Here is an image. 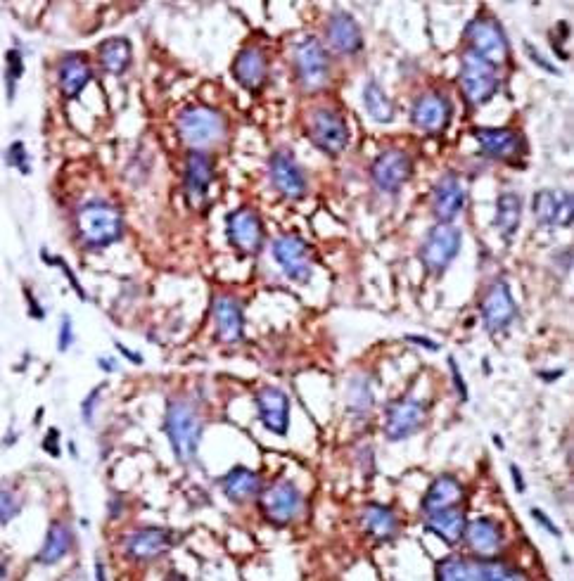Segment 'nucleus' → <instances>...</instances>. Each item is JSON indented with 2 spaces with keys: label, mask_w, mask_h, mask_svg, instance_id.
I'll list each match as a JSON object with an SVG mask.
<instances>
[{
  "label": "nucleus",
  "mask_w": 574,
  "mask_h": 581,
  "mask_svg": "<svg viewBox=\"0 0 574 581\" xmlns=\"http://www.w3.org/2000/svg\"><path fill=\"white\" fill-rule=\"evenodd\" d=\"M124 233L121 212L110 202H88L76 212V235L88 249L114 245Z\"/></svg>",
  "instance_id": "obj_1"
},
{
  "label": "nucleus",
  "mask_w": 574,
  "mask_h": 581,
  "mask_svg": "<svg viewBox=\"0 0 574 581\" xmlns=\"http://www.w3.org/2000/svg\"><path fill=\"white\" fill-rule=\"evenodd\" d=\"M202 427V415L190 401H169L164 430H167L171 451H174L178 463L195 461L197 449H200Z\"/></svg>",
  "instance_id": "obj_2"
},
{
  "label": "nucleus",
  "mask_w": 574,
  "mask_h": 581,
  "mask_svg": "<svg viewBox=\"0 0 574 581\" xmlns=\"http://www.w3.org/2000/svg\"><path fill=\"white\" fill-rule=\"evenodd\" d=\"M176 131L188 148L204 152V148H212L226 138V119L212 107L193 105L178 114Z\"/></svg>",
  "instance_id": "obj_3"
},
{
  "label": "nucleus",
  "mask_w": 574,
  "mask_h": 581,
  "mask_svg": "<svg viewBox=\"0 0 574 581\" xmlns=\"http://www.w3.org/2000/svg\"><path fill=\"white\" fill-rule=\"evenodd\" d=\"M437 579L442 581H510V579H525V574L506 563H499L494 558H461V555H451L437 563Z\"/></svg>",
  "instance_id": "obj_4"
},
{
  "label": "nucleus",
  "mask_w": 574,
  "mask_h": 581,
  "mask_svg": "<svg viewBox=\"0 0 574 581\" xmlns=\"http://www.w3.org/2000/svg\"><path fill=\"white\" fill-rule=\"evenodd\" d=\"M458 81H461L463 98L470 107L487 105L501 88V79L496 67L489 65L487 60H482L480 55L470 53V50H465L461 57V74H458Z\"/></svg>",
  "instance_id": "obj_5"
},
{
  "label": "nucleus",
  "mask_w": 574,
  "mask_h": 581,
  "mask_svg": "<svg viewBox=\"0 0 574 581\" xmlns=\"http://www.w3.org/2000/svg\"><path fill=\"white\" fill-rule=\"evenodd\" d=\"M461 245L463 233L454 223H437V226H432L430 233L425 235L423 247H420V261H423L425 271L432 273V276H442L446 268L451 266V261L458 257Z\"/></svg>",
  "instance_id": "obj_6"
},
{
  "label": "nucleus",
  "mask_w": 574,
  "mask_h": 581,
  "mask_svg": "<svg viewBox=\"0 0 574 581\" xmlns=\"http://www.w3.org/2000/svg\"><path fill=\"white\" fill-rule=\"evenodd\" d=\"M295 74L299 86L306 93L323 91L330 81V60L323 43L314 36H306L295 48Z\"/></svg>",
  "instance_id": "obj_7"
},
{
  "label": "nucleus",
  "mask_w": 574,
  "mask_h": 581,
  "mask_svg": "<svg viewBox=\"0 0 574 581\" xmlns=\"http://www.w3.org/2000/svg\"><path fill=\"white\" fill-rule=\"evenodd\" d=\"M306 133H309L311 143L330 157L342 155L349 145L347 121H344L340 112L330 110V107H318V110L309 114Z\"/></svg>",
  "instance_id": "obj_8"
},
{
  "label": "nucleus",
  "mask_w": 574,
  "mask_h": 581,
  "mask_svg": "<svg viewBox=\"0 0 574 581\" xmlns=\"http://www.w3.org/2000/svg\"><path fill=\"white\" fill-rule=\"evenodd\" d=\"M465 38H468V50L470 53L480 55L482 60H487L489 65L499 67L506 65L510 46L506 31L501 29V24L491 17H475L473 22L465 27Z\"/></svg>",
  "instance_id": "obj_9"
},
{
  "label": "nucleus",
  "mask_w": 574,
  "mask_h": 581,
  "mask_svg": "<svg viewBox=\"0 0 574 581\" xmlns=\"http://www.w3.org/2000/svg\"><path fill=\"white\" fill-rule=\"evenodd\" d=\"M259 508L273 525H290L302 510V494L290 480H276L271 487L261 489Z\"/></svg>",
  "instance_id": "obj_10"
},
{
  "label": "nucleus",
  "mask_w": 574,
  "mask_h": 581,
  "mask_svg": "<svg viewBox=\"0 0 574 581\" xmlns=\"http://www.w3.org/2000/svg\"><path fill=\"white\" fill-rule=\"evenodd\" d=\"M273 259L292 283H309L314 273L311 247L299 235H280L273 240Z\"/></svg>",
  "instance_id": "obj_11"
},
{
  "label": "nucleus",
  "mask_w": 574,
  "mask_h": 581,
  "mask_svg": "<svg viewBox=\"0 0 574 581\" xmlns=\"http://www.w3.org/2000/svg\"><path fill=\"white\" fill-rule=\"evenodd\" d=\"M411 176H413V159L408 157V152L397 148L380 152L371 166V178L375 188L389 195L399 193V190L411 181Z\"/></svg>",
  "instance_id": "obj_12"
},
{
  "label": "nucleus",
  "mask_w": 574,
  "mask_h": 581,
  "mask_svg": "<svg viewBox=\"0 0 574 581\" xmlns=\"http://www.w3.org/2000/svg\"><path fill=\"white\" fill-rule=\"evenodd\" d=\"M480 311L484 328H487L491 335L510 328V323L518 318V304H515L513 292H510L506 280H494V283L489 285V290L484 292Z\"/></svg>",
  "instance_id": "obj_13"
},
{
  "label": "nucleus",
  "mask_w": 574,
  "mask_h": 581,
  "mask_svg": "<svg viewBox=\"0 0 574 581\" xmlns=\"http://www.w3.org/2000/svg\"><path fill=\"white\" fill-rule=\"evenodd\" d=\"M427 420L425 404L418 399H397L387 406L385 413V437L389 442H404L423 430Z\"/></svg>",
  "instance_id": "obj_14"
},
{
  "label": "nucleus",
  "mask_w": 574,
  "mask_h": 581,
  "mask_svg": "<svg viewBox=\"0 0 574 581\" xmlns=\"http://www.w3.org/2000/svg\"><path fill=\"white\" fill-rule=\"evenodd\" d=\"M228 242L240 254H257L264 245V223L250 207H240L226 216Z\"/></svg>",
  "instance_id": "obj_15"
},
{
  "label": "nucleus",
  "mask_w": 574,
  "mask_h": 581,
  "mask_svg": "<svg viewBox=\"0 0 574 581\" xmlns=\"http://www.w3.org/2000/svg\"><path fill=\"white\" fill-rule=\"evenodd\" d=\"M269 176L273 188L283 197H287V200H302L306 190H309L302 166L297 164V159L287 150L273 152L269 159Z\"/></svg>",
  "instance_id": "obj_16"
},
{
  "label": "nucleus",
  "mask_w": 574,
  "mask_h": 581,
  "mask_svg": "<svg viewBox=\"0 0 574 581\" xmlns=\"http://www.w3.org/2000/svg\"><path fill=\"white\" fill-rule=\"evenodd\" d=\"M532 212L539 226L544 228H567L574 219V197L567 190H539L534 195Z\"/></svg>",
  "instance_id": "obj_17"
},
{
  "label": "nucleus",
  "mask_w": 574,
  "mask_h": 581,
  "mask_svg": "<svg viewBox=\"0 0 574 581\" xmlns=\"http://www.w3.org/2000/svg\"><path fill=\"white\" fill-rule=\"evenodd\" d=\"M174 546V534L162 527H145L136 529L124 539L126 558L136 560V563H148V560L162 558L164 553Z\"/></svg>",
  "instance_id": "obj_18"
},
{
  "label": "nucleus",
  "mask_w": 574,
  "mask_h": 581,
  "mask_svg": "<svg viewBox=\"0 0 574 581\" xmlns=\"http://www.w3.org/2000/svg\"><path fill=\"white\" fill-rule=\"evenodd\" d=\"M449 121H451V102L446 95L423 93L416 102H413L411 124L416 126L418 131L437 136V133L446 131Z\"/></svg>",
  "instance_id": "obj_19"
},
{
  "label": "nucleus",
  "mask_w": 574,
  "mask_h": 581,
  "mask_svg": "<svg viewBox=\"0 0 574 581\" xmlns=\"http://www.w3.org/2000/svg\"><path fill=\"white\" fill-rule=\"evenodd\" d=\"M214 183V159L202 150H190L186 157V171H183V190L188 202L200 207Z\"/></svg>",
  "instance_id": "obj_20"
},
{
  "label": "nucleus",
  "mask_w": 574,
  "mask_h": 581,
  "mask_svg": "<svg viewBox=\"0 0 574 581\" xmlns=\"http://www.w3.org/2000/svg\"><path fill=\"white\" fill-rule=\"evenodd\" d=\"M254 401L261 425L278 437H285L290 427V397L278 387H261Z\"/></svg>",
  "instance_id": "obj_21"
},
{
  "label": "nucleus",
  "mask_w": 574,
  "mask_h": 581,
  "mask_svg": "<svg viewBox=\"0 0 574 581\" xmlns=\"http://www.w3.org/2000/svg\"><path fill=\"white\" fill-rule=\"evenodd\" d=\"M465 207V188L456 174H444L432 188V214L437 223H451Z\"/></svg>",
  "instance_id": "obj_22"
},
{
  "label": "nucleus",
  "mask_w": 574,
  "mask_h": 581,
  "mask_svg": "<svg viewBox=\"0 0 574 581\" xmlns=\"http://www.w3.org/2000/svg\"><path fill=\"white\" fill-rule=\"evenodd\" d=\"M463 541L475 558H496L503 548V529L491 517H477L465 525Z\"/></svg>",
  "instance_id": "obj_23"
},
{
  "label": "nucleus",
  "mask_w": 574,
  "mask_h": 581,
  "mask_svg": "<svg viewBox=\"0 0 574 581\" xmlns=\"http://www.w3.org/2000/svg\"><path fill=\"white\" fill-rule=\"evenodd\" d=\"M325 36H328V46L340 55H356L363 50L361 27L349 12H333L325 27Z\"/></svg>",
  "instance_id": "obj_24"
},
{
  "label": "nucleus",
  "mask_w": 574,
  "mask_h": 581,
  "mask_svg": "<svg viewBox=\"0 0 574 581\" xmlns=\"http://www.w3.org/2000/svg\"><path fill=\"white\" fill-rule=\"evenodd\" d=\"M473 136L489 159L515 162L522 155V138L513 129H475Z\"/></svg>",
  "instance_id": "obj_25"
},
{
  "label": "nucleus",
  "mask_w": 574,
  "mask_h": 581,
  "mask_svg": "<svg viewBox=\"0 0 574 581\" xmlns=\"http://www.w3.org/2000/svg\"><path fill=\"white\" fill-rule=\"evenodd\" d=\"M214 323L216 337L223 344H238L245 335V316H242V306L235 297L221 295L214 299Z\"/></svg>",
  "instance_id": "obj_26"
},
{
  "label": "nucleus",
  "mask_w": 574,
  "mask_h": 581,
  "mask_svg": "<svg viewBox=\"0 0 574 581\" xmlns=\"http://www.w3.org/2000/svg\"><path fill=\"white\" fill-rule=\"evenodd\" d=\"M233 76L242 88H247V91L252 93L261 91V86L266 83V76H269L266 55L254 46L242 48L233 62Z\"/></svg>",
  "instance_id": "obj_27"
},
{
  "label": "nucleus",
  "mask_w": 574,
  "mask_h": 581,
  "mask_svg": "<svg viewBox=\"0 0 574 581\" xmlns=\"http://www.w3.org/2000/svg\"><path fill=\"white\" fill-rule=\"evenodd\" d=\"M93 69L88 65L84 55H67L62 57L60 69H57V81H60V91L67 100L79 98L81 91L91 83Z\"/></svg>",
  "instance_id": "obj_28"
},
{
  "label": "nucleus",
  "mask_w": 574,
  "mask_h": 581,
  "mask_svg": "<svg viewBox=\"0 0 574 581\" xmlns=\"http://www.w3.org/2000/svg\"><path fill=\"white\" fill-rule=\"evenodd\" d=\"M463 498H465L463 484L458 482L454 475H442L430 484V489H427V494L423 496V513L430 515L437 513V510L456 508L461 506Z\"/></svg>",
  "instance_id": "obj_29"
},
{
  "label": "nucleus",
  "mask_w": 574,
  "mask_h": 581,
  "mask_svg": "<svg viewBox=\"0 0 574 581\" xmlns=\"http://www.w3.org/2000/svg\"><path fill=\"white\" fill-rule=\"evenodd\" d=\"M425 517H427L425 520L427 532L439 536L446 546L461 544L463 534H465V525H468V520H465V513L461 508L456 506V508L437 510V513H430Z\"/></svg>",
  "instance_id": "obj_30"
},
{
  "label": "nucleus",
  "mask_w": 574,
  "mask_h": 581,
  "mask_svg": "<svg viewBox=\"0 0 574 581\" xmlns=\"http://www.w3.org/2000/svg\"><path fill=\"white\" fill-rule=\"evenodd\" d=\"M221 489L228 501L247 503L261 494V477L254 470L245 468V465H238V468L223 475Z\"/></svg>",
  "instance_id": "obj_31"
},
{
  "label": "nucleus",
  "mask_w": 574,
  "mask_h": 581,
  "mask_svg": "<svg viewBox=\"0 0 574 581\" xmlns=\"http://www.w3.org/2000/svg\"><path fill=\"white\" fill-rule=\"evenodd\" d=\"M361 527L375 541H392L399 532V520L392 508L380 506V503H368L361 510Z\"/></svg>",
  "instance_id": "obj_32"
},
{
  "label": "nucleus",
  "mask_w": 574,
  "mask_h": 581,
  "mask_svg": "<svg viewBox=\"0 0 574 581\" xmlns=\"http://www.w3.org/2000/svg\"><path fill=\"white\" fill-rule=\"evenodd\" d=\"M131 57H133V48L131 41L124 36H114L102 41L98 46V60L100 67L105 69L107 74L112 76H121L126 69L131 67Z\"/></svg>",
  "instance_id": "obj_33"
},
{
  "label": "nucleus",
  "mask_w": 574,
  "mask_h": 581,
  "mask_svg": "<svg viewBox=\"0 0 574 581\" xmlns=\"http://www.w3.org/2000/svg\"><path fill=\"white\" fill-rule=\"evenodd\" d=\"M522 221V200L518 193H501L496 200V214H494V226L501 233V238L510 242L518 233Z\"/></svg>",
  "instance_id": "obj_34"
},
{
  "label": "nucleus",
  "mask_w": 574,
  "mask_h": 581,
  "mask_svg": "<svg viewBox=\"0 0 574 581\" xmlns=\"http://www.w3.org/2000/svg\"><path fill=\"white\" fill-rule=\"evenodd\" d=\"M72 532H69L67 525L62 522H53L46 534V541H43L41 551L36 555V563L41 565H55L60 563L65 555L72 551Z\"/></svg>",
  "instance_id": "obj_35"
},
{
  "label": "nucleus",
  "mask_w": 574,
  "mask_h": 581,
  "mask_svg": "<svg viewBox=\"0 0 574 581\" xmlns=\"http://www.w3.org/2000/svg\"><path fill=\"white\" fill-rule=\"evenodd\" d=\"M363 105H366V112L371 114V119L378 121V124H389L394 119L392 100L382 91L378 81H368L363 86Z\"/></svg>",
  "instance_id": "obj_36"
},
{
  "label": "nucleus",
  "mask_w": 574,
  "mask_h": 581,
  "mask_svg": "<svg viewBox=\"0 0 574 581\" xmlns=\"http://www.w3.org/2000/svg\"><path fill=\"white\" fill-rule=\"evenodd\" d=\"M347 406L354 415H368L373 408V389L366 378H354L347 392Z\"/></svg>",
  "instance_id": "obj_37"
},
{
  "label": "nucleus",
  "mask_w": 574,
  "mask_h": 581,
  "mask_svg": "<svg viewBox=\"0 0 574 581\" xmlns=\"http://www.w3.org/2000/svg\"><path fill=\"white\" fill-rule=\"evenodd\" d=\"M24 74V57L17 48L5 53V81H8V100L15 98V86Z\"/></svg>",
  "instance_id": "obj_38"
},
{
  "label": "nucleus",
  "mask_w": 574,
  "mask_h": 581,
  "mask_svg": "<svg viewBox=\"0 0 574 581\" xmlns=\"http://www.w3.org/2000/svg\"><path fill=\"white\" fill-rule=\"evenodd\" d=\"M5 162H8V166H15V169L22 171V174H31L29 155L22 140H15V143L10 145L8 152H5Z\"/></svg>",
  "instance_id": "obj_39"
},
{
  "label": "nucleus",
  "mask_w": 574,
  "mask_h": 581,
  "mask_svg": "<svg viewBox=\"0 0 574 581\" xmlns=\"http://www.w3.org/2000/svg\"><path fill=\"white\" fill-rule=\"evenodd\" d=\"M19 498L15 496V491L3 487V494H0V522L3 525H10L12 517L19 515Z\"/></svg>",
  "instance_id": "obj_40"
},
{
  "label": "nucleus",
  "mask_w": 574,
  "mask_h": 581,
  "mask_svg": "<svg viewBox=\"0 0 574 581\" xmlns=\"http://www.w3.org/2000/svg\"><path fill=\"white\" fill-rule=\"evenodd\" d=\"M72 344H74V325H72V318L65 314L60 323V335H57V349L67 351Z\"/></svg>",
  "instance_id": "obj_41"
},
{
  "label": "nucleus",
  "mask_w": 574,
  "mask_h": 581,
  "mask_svg": "<svg viewBox=\"0 0 574 581\" xmlns=\"http://www.w3.org/2000/svg\"><path fill=\"white\" fill-rule=\"evenodd\" d=\"M43 257H46L48 264H55V266H60L62 271H65V276H67V280H69V285H72L74 290H76V295H79L81 299H86V292H84V287L79 285V280H76V276H74V273H72V268L67 266V261H65V259H62V257H55V259H50L46 252H43Z\"/></svg>",
  "instance_id": "obj_42"
},
{
  "label": "nucleus",
  "mask_w": 574,
  "mask_h": 581,
  "mask_svg": "<svg viewBox=\"0 0 574 581\" xmlns=\"http://www.w3.org/2000/svg\"><path fill=\"white\" fill-rule=\"evenodd\" d=\"M525 50H527V55H529V60L534 62V65H539L541 69H544V72H548V74H556V76H560V69L556 67V65H551V62L546 60L544 55L539 53L537 48L532 46V43H525Z\"/></svg>",
  "instance_id": "obj_43"
},
{
  "label": "nucleus",
  "mask_w": 574,
  "mask_h": 581,
  "mask_svg": "<svg viewBox=\"0 0 574 581\" xmlns=\"http://www.w3.org/2000/svg\"><path fill=\"white\" fill-rule=\"evenodd\" d=\"M449 368H451V378H454V387H456L458 397H461V401H468V387H465L461 368H458V363H456L454 356H449Z\"/></svg>",
  "instance_id": "obj_44"
},
{
  "label": "nucleus",
  "mask_w": 574,
  "mask_h": 581,
  "mask_svg": "<svg viewBox=\"0 0 574 581\" xmlns=\"http://www.w3.org/2000/svg\"><path fill=\"white\" fill-rule=\"evenodd\" d=\"M529 513H532L534 520H537L539 525L544 527L548 534H553V536H560V534H563V532H560V529H558L556 525H553V520H551V517H548V515L544 513V510H539V508H532V510H529Z\"/></svg>",
  "instance_id": "obj_45"
},
{
  "label": "nucleus",
  "mask_w": 574,
  "mask_h": 581,
  "mask_svg": "<svg viewBox=\"0 0 574 581\" xmlns=\"http://www.w3.org/2000/svg\"><path fill=\"white\" fill-rule=\"evenodd\" d=\"M100 389H102V387H95V389H93V392H91V394H88V397H86V401H84V404H81V413H84V420H86V423H88V425H91V423H93V406H95V404H98V397H100Z\"/></svg>",
  "instance_id": "obj_46"
},
{
  "label": "nucleus",
  "mask_w": 574,
  "mask_h": 581,
  "mask_svg": "<svg viewBox=\"0 0 574 581\" xmlns=\"http://www.w3.org/2000/svg\"><path fill=\"white\" fill-rule=\"evenodd\" d=\"M57 442H60V432H57L53 427V430H48V437L43 439V449H46L50 456H55V458L60 456V444Z\"/></svg>",
  "instance_id": "obj_47"
},
{
  "label": "nucleus",
  "mask_w": 574,
  "mask_h": 581,
  "mask_svg": "<svg viewBox=\"0 0 574 581\" xmlns=\"http://www.w3.org/2000/svg\"><path fill=\"white\" fill-rule=\"evenodd\" d=\"M510 477H513L515 489H518V494H525V477H522V470L515 463L510 465Z\"/></svg>",
  "instance_id": "obj_48"
},
{
  "label": "nucleus",
  "mask_w": 574,
  "mask_h": 581,
  "mask_svg": "<svg viewBox=\"0 0 574 581\" xmlns=\"http://www.w3.org/2000/svg\"><path fill=\"white\" fill-rule=\"evenodd\" d=\"M406 340H408V342H413V344H420V347H425V349H430V351H437V349H439V344H437V342H432V340H427V337L406 335Z\"/></svg>",
  "instance_id": "obj_49"
},
{
  "label": "nucleus",
  "mask_w": 574,
  "mask_h": 581,
  "mask_svg": "<svg viewBox=\"0 0 574 581\" xmlns=\"http://www.w3.org/2000/svg\"><path fill=\"white\" fill-rule=\"evenodd\" d=\"M114 347H117V349L121 351V354H124V356H126V359H129L131 363H136V366H140V363H143V356H140V354H136V351L126 349V347H124V344H121V342H114Z\"/></svg>",
  "instance_id": "obj_50"
},
{
  "label": "nucleus",
  "mask_w": 574,
  "mask_h": 581,
  "mask_svg": "<svg viewBox=\"0 0 574 581\" xmlns=\"http://www.w3.org/2000/svg\"><path fill=\"white\" fill-rule=\"evenodd\" d=\"M27 299H29V304H31V316H34V318H46V314H43V309H38V306H36V299L31 297L29 290H27Z\"/></svg>",
  "instance_id": "obj_51"
},
{
  "label": "nucleus",
  "mask_w": 574,
  "mask_h": 581,
  "mask_svg": "<svg viewBox=\"0 0 574 581\" xmlns=\"http://www.w3.org/2000/svg\"><path fill=\"white\" fill-rule=\"evenodd\" d=\"M98 366L102 370H107V373H114V370H117V363H114L112 359H98Z\"/></svg>",
  "instance_id": "obj_52"
}]
</instances>
